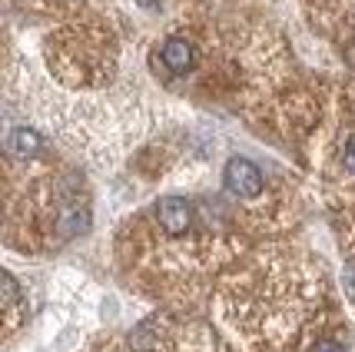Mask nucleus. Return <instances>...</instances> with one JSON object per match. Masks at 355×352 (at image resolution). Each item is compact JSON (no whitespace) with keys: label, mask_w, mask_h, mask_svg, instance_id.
Wrapping results in <instances>:
<instances>
[{"label":"nucleus","mask_w":355,"mask_h":352,"mask_svg":"<svg viewBox=\"0 0 355 352\" xmlns=\"http://www.w3.org/2000/svg\"><path fill=\"white\" fill-rule=\"evenodd\" d=\"M153 219L166 240H186L196 230V206L186 196H163L156 199Z\"/></svg>","instance_id":"nucleus-1"},{"label":"nucleus","mask_w":355,"mask_h":352,"mask_svg":"<svg viewBox=\"0 0 355 352\" xmlns=\"http://www.w3.org/2000/svg\"><path fill=\"white\" fill-rule=\"evenodd\" d=\"M223 186L236 199H259L266 190V176L249 156H230V163L223 167Z\"/></svg>","instance_id":"nucleus-2"},{"label":"nucleus","mask_w":355,"mask_h":352,"mask_svg":"<svg viewBox=\"0 0 355 352\" xmlns=\"http://www.w3.org/2000/svg\"><path fill=\"white\" fill-rule=\"evenodd\" d=\"M159 60H163V67L170 70L173 77H186V74L196 70V47L186 37H170V40H163Z\"/></svg>","instance_id":"nucleus-3"},{"label":"nucleus","mask_w":355,"mask_h":352,"mask_svg":"<svg viewBox=\"0 0 355 352\" xmlns=\"http://www.w3.org/2000/svg\"><path fill=\"white\" fill-rule=\"evenodd\" d=\"M3 150H7V160H37V156H44L46 143L31 126H14V130L7 133Z\"/></svg>","instance_id":"nucleus-4"},{"label":"nucleus","mask_w":355,"mask_h":352,"mask_svg":"<svg viewBox=\"0 0 355 352\" xmlns=\"http://www.w3.org/2000/svg\"><path fill=\"white\" fill-rule=\"evenodd\" d=\"M3 303H7V329H14L17 309H20V286H17L14 276L3 279Z\"/></svg>","instance_id":"nucleus-5"},{"label":"nucleus","mask_w":355,"mask_h":352,"mask_svg":"<svg viewBox=\"0 0 355 352\" xmlns=\"http://www.w3.org/2000/svg\"><path fill=\"white\" fill-rule=\"evenodd\" d=\"M342 163H345V169L355 176V133L349 140H345V150H342Z\"/></svg>","instance_id":"nucleus-6"},{"label":"nucleus","mask_w":355,"mask_h":352,"mask_svg":"<svg viewBox=\"0 0 355 352\" xmlns=\"http://www.w3.org/2000/svg\"><path fill=\"white\" fill-rule=\"evenodd\" d=\"M312 352H345V349H342V342L322 336V339H315V342H312Z\"/></svg>","instance_id":"nucleus-7"}]
</instances>
